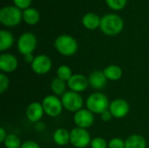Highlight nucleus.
Masks as SVG:
<instances>
[{
    "mask_svg": "<svg viewBox=\"0 0 149 148\" xmlns=\"http://www.w3.org/2000/svg\"><path fill=\"white\" fill-rule=\"evenodd\" d=\"M124 23L122 18L116 14H107L100 20V28L107 36H115L123 30Z\"/></svg>",
    "mask_w": 149,
    "mask_h": 148,
    "instance_id": "obj_1",
    "label": "nucleus"
},
{
    "mask_svg": "<svg viewBox=\"0 0 149 148\" xmlns=\"http://www.w3.org/2000/svg\"><path fill=\"white\" fill-rule=\"evenodd\" d=\"M86 108L93 114H101L103 112L108 110L110 102L107 95L97 92L90 94L86 100Z\"/></svg>",
    "mask_w": 149,
    "mask_h": 148,
    "instance_id": "obj_2",
    "label": "nucleus"
},
{
    "mask_svg": "<svg viewBox=\"0 0 149 148\" xmlns=\"http://www.w3.org/2000/svg\"><path fill=\"white\" fill-rule=\"evenodd\" d=\"M55 49L63 56L72 57L78 51V43L74 38L69 35H60L54 42Z\"/></svg>",
    "mask_w": 149,
    "mask_h": 148,
    "instance_id": "obj_3",
    "label": "nucleus"
},
{
    "mask_svg": "<svg viewBox=\"0 0 149 148\" xmlns=\"http://www.w3.org/2000/svg\"><path fill=\"white\" fill-rule=\"evenodd\" d=\"M23 18V13L17 6H5L0 10V22L7 27L17 25Z\"/></svg>",
    "mask_w": 149,
    "mask_h": 148,
    "instance_id": "obj_4",
    "label": "nucleus"
},
{
    "mask_svg": "<svg viewBox=\"0 0 149 148\" xmlns=\"http://www.w3.org/2000/svg\"><path fill=\"white\" fill-rule=\"evenodd\" d=\"M42 106L45 111V114L52 118L59 116L64 108L61 99L54 94L45 96L42 100Z\"/></svg>",
    "mask_w": 149,
    "mask_h": 148,
    "instance_id": "obj_5",
    "label": "nucleus"
},
{
    "mask_svg": "<svg viewBox=\"0 0 149 148\" xmlns=\"http://www.w3.org/2000/svg\"><path fill=\"white\" fill-rule=\"evenodd\" d=\"M63 106L65 110L71 113H76L82 109L84 105V100L82 96L75 92L67 91L61 98Z\"/></svg>",
    "mask_w": 149,
    "mask_h": 148,
    "instance_id": "obj_6",
    "label": "nucleus"
},
{
    "mask_svg": "<svg viewBox=\"0 0 149 148\" xmlns=\"http://www.w3.org/2000/svg\"><path fill=\"white\" fill-rule=\"evenodd\" d=\"M91 136L87 129L75 127L70 132V143L76 148H86L91 144Z\"/></svg>",
    "mask_w": 149,
    "mask_h": 148,
    "instance_id": "obj_7",
    "label": "nucleus"
},
{
    "mask_svg": "<svg viewBox=\"0 0 149 148\" xmlns=\"http://www.w3.org/2000/svg\"><path fill=\"white\" fill-rule=\"evenodd\" d=\"M17 51L22 55L32 53L37 47L36 36L31 32L23 33L17 40Z\"/></svg>",
    "mask_w": 149,
    "mask_h": 148,
    "instance_id": "obj_8",
    "label": "nucleus"
},
{
    "mask_svg": "<svg viewBox=\"0 0 149 148\" xmlns=\"http://www.w3.org/2000/svg\"><path fill=\"white\" fill-rule=\"evenodd\" d=\"M52 67V62L51 58L45 54H40L35 57L32 64L31 65V68L38 75H45L47 74Z\"/></svg>",
    "mask_w": 149,
    "mask_h": 148,
    "instance_id": "obj_9",
    "label": "nucleus"
},
{
    "mask_svg": "<svg viewBox=\"0 0 149 148\" xmlns=\"http://www.w3.org/2000/svg\"><path fill=\"white\" fill-rule=\"evenodd\" d=\"M73 121L77 127L88 129L94 123V114L87 108H82L74 113Z\"/></svg>",
    "mask_w": 149,
    "mask_h": 148,
    "instance_id": "obj_10",
    "label": "nucleus"
},
{
    "mask_svg": "<svg viewBox=\"0 0 149 148\" xmlns=\"http://www.w3.org/2000/svg\"><path fill=\"white\" fill-rule=\"evenodd\" d=\"M108 110L112 113L113 117L115 119H123L125 118L130 110L129 104L123 99H115L110 102Z\"/></svg>",
    "mask_w": 149,
    "mask_h": 148,
    "instance_id": "obj_11",
    "label": "nucleus"
},
{
    "mask_svg": "<svg viewBox=\"0 0 149 148\" xmlns=\"http://www.w3.org/2000/svg\"><path fill=\"white\" fill-rule=\"evenodd\" d=\"M67 83V87L70 89V91L80 93L87 89L89 86V81H88V77L78 73V74H73L72 78L66 82Z\"/></svg>",
    "mask_w": 149,
    "mask_h": 148,
    "instance_id": "obj_12",
    "label": "nucleus"
},
{
    "mask_svg": "<svg viewBox=\"0 0 149 148\" xmlns=\"http://www.w3.org/2000/svg\"><path fill=\"white\" fill-rule=\"evenodd\" d=\"M18 61L10 53H2L0 55V70L3 73L8 74L15 72L17 68Z\"/></svg>",
    "mask_w": 149,
    "mask_h": 148,
    "instance_id": "obj_13",
    "label": "nucleus"
},
{
    "mask_svg": "<svg viewBox=\"0 0 149 148\" xmlns=\"http://www.w3.org/2000/svg\"><path fill=\"white\" fill-rule=\"evenodd\" d=\"M27 120L31 123H38L43 118L45 114V111L42 106V103L39 102H31L28 105L25 111Z\"/></svg>",
    "mask_w": 149,
    "mask_h": 148,
    "instance_id": "obj_14",
    "label": "nucleus"
},
{
    "mask_svg": "<svg viewBox=\"0 0 149 148\" xmlns=\"http://www.w3.org/2000/svg\"><path fill=\"white\" fill-rule=\"evenodd\" d=\"M89 85L95 90H102L107 83V79L103 71L95 70L88 76Z\"/></svg>",
    "mask_w": 149,
    "mask_h": 148,
    "instance_id": "obj_15",
    "label": "nucleus"
},
{
    "mask_svg": "<svg viewBox=\"0 0 149 148\" xmlns=\"http://www.w3.org/2000/svg\"><path fill=\"white\" fill-rule=\"evenodd\" d=\"M52 140L53 142L59 147L66 146L70 143V132L65 128H58L53 133Z\"/></svg>",
    "mask_w": 149,
    "mask_h": 148,
    "instance_id": "obj_16",
    "label": "nucleus"
},
{
    "mask_svg": "<svg viewBox=\"0 0 149 148\" xmlns=\"http://www.w3.org/2000/svg\"><path fill=\"white\" fill-rule=\"evenodd\" d=\"M125 148H147V141L140 134H132L126 139Z\"/></svg>",
    "mask_w": 149,
    "mask_h": 148,
    "instance_id": "obj_17",
    "label": "nucleus"
},
{
    "mask_svg": "<svg viewBox=\"0 0 149 148\" xmlns=\"http://www.w3.org/2000/svg\"><path fill=\"white\" fill-rule=\"evenodd\" d=\"M103 72L105 76L107 77V80L110 81H118L121 79L123 75L122 69L116 65H110L104 68Z\"/></svg>",
    "mask_w": 149,
    "mask_h": 148,
    "instance_id": "obj_18",
    "label": "nucleus"
},
{
    "mask_svg": "<svg viewBox=\"0 0 149 148\" xmlns=\"http://www.w3.org/2000/svg\"><path fill=\"white\" fill-rule=\"evenodd\" d=\"M101 18L94 13H87L82 18L83 25L88 30H95L100 25Z\"/></svg>",
    "mask_w": 149,
    "mask_h": 148,
    "instance_id": "obj_19",
    "label": "nucleus"
},
{
    "mask_svg": "<svg viewBox=\"0 0 149 148\" xmlns=\"http://www.w3.org/2000/svg\"><path fill=\"white\" fill-rule=\"evenodd\" d=\"M14 43V37L13 35L5 30L0 31V51H5L10 49Z\"/></svg>",
    "mask_w": 149,
    "mask_h": 148,
    "instance_id": "obj_20",
    "label": "nucleus"
},
{
    "mask_svg": "<svg viewBox=\"0 0 149 148\" xmlns=\"http://www.w3.org/2000/svg\"><path fill=\"white\" fill-rule=\"evenodd\" d=\"M66 87H67V83L60 79H58V77L53 79L52 83H51V90L53 92L54 95L56 96H63L67 91H66Z\"/></svg>",
    "mask_w": 149,
    "mask_h": 148,
    "instance_id": "obj_21",
    "label": "nucleus"
},
{
    "mask_svg": "<svg viewBox=\"0 0 149 148\" xmlns=\"http://www.w3.org/2000/svg\"><path fill=\"white\" fill-rule=\"evenodd\" d=\"M39 18H40L39 12L34 8H28L24 10L23 12L24 21L30 25L36 24L39 21Z\"/></svg>",
    "mask_w": 149,
    "mask_h": 148,
    "instance_id": "obj_22",
    "label": "nucleus"
},
{
    "mask_svg": "<svg viewBox=\"0 0 149 148\" xmlns=\"http://www.w3.org/2000/svg\"><path fill=\"white\" fill-rule=\"evenodd\" d=\"M21 139L15 133H10L7 135L3 145L5 148H20L22 146Z\"/></svg>",
    "mask_w": 149,
    "mask_h": 148,
    "instance_id": "obj_23",
    "label": "nucleus"
},
{
    "mask_svg": "<svg viewBox=\"0 0 149 148\" xmlns=\"http://www.w3.org/2000/svg\"><path fill=\"white\" fill-rule=\"evenodd\" d=\"M72 68L66 65H59L57 69V77L65 82H67L72 76Z\"/></svg>",
    "mask_w": 149,
    "mask_h": 148,
    "instance_id": "obj_24",
    "label": "nucleus"
},
{
    "mask_svg": "<svg viewBox=\"0 0 149 148\" xmlns=\"http://www.w3.org/2000/svg\"><path fill=\"white\" fill-rule=\"evenodd\" d=\"M91 148H108V143L102 137H95L91 141Z\"/></svg>",
    "mask_w": 149,
    "mask_h": 148,
    "instance_id": "obj_25",
    "label": "nucleus"
},
{
    "mask_svg": "<svg viewBox=\"0 0 149 148\" xmlns=\"http://www.w3.org/2000/svg\"><path fill=\"white\" fill-rule=\"evenodd\" d=\"M107 5L115 10L123 9L127 4V0H106Z\"/></svg>",
    "mask_w": 149,
    "mask_h": 148,
    "instance_id": "obj_26",
    "label": "nucleus"
},
{
    "mask_svg": "<svg viewBox=\"0 0 149 148\" xmlns=\"http://www.w3.org/2000/svg\"><path fill=\"white\" fill-rule=\"evenodd\" d=\"M10 85V80L5 73H0V93L3 94L8 89Z\"/></svg>",
    "mask_w": 149,
    "mask_h": 148,
    "instance_id": "obj_27",
    "label": "nucleus"
},
{
    "mask_svg": "<svg viewBox=\"0 0 149 148\" xmlns=\"http://www.w3.org/2000/svg\"><path fill=\"white\" fill-rule=\"evenodd\" d=\"M108 148H125V140L120 138H113L108 142Z\"/></svg>",
    "mask_w": 149,
    "mask_h": 148,
    "instance_id": "obj_28",
    "label": "nucleus"
},
{
    "mask_svg": "<svg viewBox=\"0 0 149 148\" xmlns=\"http://www.w3.org/2000/svg\"><path fill=\"white\" fill-rule=\"evenodd\" d=\"M15 5L19 9H28L31 3V0H13Z\"/></svg>",
    "mask_w": 149,
    "mask_h": 148,
    "instance_id": "obj_29",
    "label": "nucleus"
},
{
    "mask_svg": "<svg viewBox=\"0 0 149 148\" xmlns=\"http://www.w3.org/2000/svg\"><path fill=\"white\" fill-rule=\"evenodd\" d=\"M20 148H41V147H40V146H39L37 142H35V141H33V140H27V141L23 142V144H22V146H21V147Z\"/></svg>",
    "mask_w": 149,
    "mask_h": 148,
    "instance_id": "obj_30",
    "label": "nucleus"
},
{
    "mask_svg": "<svg viewBox=\"0 0 149 148\" xmlns=\"http://www.w3.org/2000/svg\"><path fill=\"white\" fill-rule=\"evenodd\" d=\"M113 118V115H112V113H110L109 110H107V111L103 112V113L100 114V119H101L102 121H104V122H109V121L112 120Z\"/></svg>",
    "mask_w": 149,
    "mask_h": 148,
    "instance_id": "obj_31",
    "label": "nucleus"
},
{
    "mask_svg": "<svg viewBox=\"0 0 149 148\" xmlns=\"http://www.w3.org/2000/svg\"><path fill=\"white\" fill-rule=\"evenodd\" d=\"M34 58H35V57L33 56V54H32V53L26 54V55H24V62H25L26 64H30V65H31V64H32V62H33V60H34Z\"/></svg>",
    "mask_w": 149,
    "mask_h": 148,
    "instance_id": "obj_32",
    "label": "nucleus"
},
{
    "mask_svg": "<svg viewBox=\"0 0 149 148\" xmlns=\"http://www.w3.org/2000/svg\"><path fill=\"white\" fill-rule=\"evenodd\" d=\"M7 135H8V134H7L5 129H4L3 127H1V128H0V142H1L2 144H3V141L5 140Z\"/></svg>",
    "mask_w": 149,
    "mask_h": 148,
    "instance_id": "obj_33",
    "label": "nucleus"
},
{
    "mask_svg": "<svg viewBox=\"0 0 149 148\" xmlns=\"http://www.w3.org/2000/svg\"><path fill=\"white\" fill-rule=\"evenodd\" d=\"M36 130L37 131H43V130H45V124H43V123H41L40 121L39 122H38V123H36Z\"/></svg>",
    "mask_w": 149,
    "mask_h": 148,
    "instance_id": "obj_34",
    "label": "nucleus"
}]
</instances>
